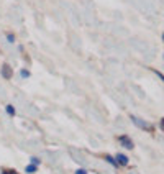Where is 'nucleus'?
<instances>
[{"mask_svg":"<svg viewBox=\"0 0 164 174\" xmlns=\"http://www.w3.org/2000/svg\"><path fill=\"white\" fill-rule=\"evenodd\" d=\"M131 120H133V123L136 125V127L143 128V130H146V132H153V125H149L148 122H144V120L138 118V117H131Z\"/></svg>","mask_w":164,"mask_h":174,"instance_id":"1","label":"nucleus"},{"mask_svg":"<svg viewBox=\"0 0 164 174\" xmlns=\"http://www.w3.org/2000/svg\"><path fill=\"white\" fill-rule=\"evenodd\" d=\"M2 74H3L5 79H10V77H12V69H10V66H8V64L2 66Z\"/></svg>","mask_w":164,"mask_h":174,"instance_id":"2","label":"nucleus"},{"mask_svg":"<svg viewBox=\"0 0 164 174\" xmlns=\"http://www.w3.org/2000/svg\"><path fill=\"white\" fill-rule=\"evenodd\" d=\"M120 141L123 143V146H125V148H128V149H131V148H133V141H131V140H130L128 136H120Z\"/></svg>","mask_w":164,"mask_h":174,"instance_id":"3","label":"nucleus"},{"mask_svg":"<svg viewBox=\"0 0 164 174\" xmlns=\"http://www.w3.org/2000/svg\"><path fill=\"white\" fill-rule=\"evenodd\" d=\"M117 163L125 166V164H128V158L125 156V154H117Z\"/></svg>","mask_w":164,"mask_h":174,"instance_id":"4","label":"nucleus"},{"mask_svg":"<svg viewBox=\"0 0 164 174\" xmlns=\"http://www.w3.org/2000/svg\"><path fill=\"white\" fill-rule=\"evenodd\" d=\"M7 113L8 115H15V109H13L12 105H7Z\"/></svg>","mask_w":164,"mask_h":174,"instance_id":"5","label":"nucleus"},{"mask_svg":"<svg viewBox=\"0 0 164 174\" xmlns=\"http://www.w3.org/2000/svg\"><path fill=\"white\" fill-rule=\"evenodd\" d=\"M36 171V166H35V164H31V166H26V172H35Z\"/></svg>","mask_w":164,"mask_h":174,"instance_id":"6","label":"nucleus"},{"mask_svg":"<svg viewBox=\"0 0 164 174\" xmlns=\"http://www.w3.org/2000/svg\"><path fill=\"white\" fill-rule=\"evenodd\" d=\"M20 74H21V77H25V79H26V77H30V72H28L26 69H23V71L20 72Z\"/></svg>","mask_w":164,"mask_h":174,"instance_id":"7","label":"nucleus"},{"mask_svg":"<svg viewBox=\"0 0 164 174\" xmlns=\"http://www.w3.org/2000/svg\"><path fill=\"white\" fill-rule=\"evenodd\" d=\"M154 72H156V74L159 76V79H161V81H164V74H161V72H159V71H156V69H154Z\"/></svg>","mask_w":164,"mask_h":174,"instance_id":"8","label":"nucleus"},{"mask_svg":"<svg viewBox=\"0 0 164 174\" xmlns=\"http://www.w3.org/2000/svg\"><path fill=\"white\" fill-rule=\"evenodd\" d=\"M107 159H108V163H112V164H117V161L112 158V156H107Z\"/></svg>","mask_w":164,"mask_h":174,"instance_id":"9","label":"nucleus"},{"mask_svg":"<svg viewBox=\"0 0 164 174\" xmlns=\"http://www.w3.org/2000/svg\"><path fill=\"white\" fill-rule=\"evenodd\" d=\"M76 174H87V171H85V169H77Z\"/></svg>","mask_w":164,"mask_h":174,"instance_id":"10","label":"nucleus"},{"mask_svg":"<svg viewBox=\"0 0 164 174\" xmlns=\"http://www.w3.org/2000/svg\"><path fill=\"white\" fill-rule=\"evenodd\" d=\"M31 163H33V164H35V166H36V164L40 163V161H38V158H31Z\"/></svg>","mask_w":164,"mask_h":174,"instance_id":"11","label":"nucleus"},{"mask_svg":"<svg viewBox=\"0 0 164 174\" xmlns=\"http://www.w3.org/2000/svg\"><path fill=\"white\" fill-rule=\"evenodd\" d=\"M161 127H162V130H164V118L161 120Z\"/></svg>","mask_w":164,"mask_h":174,"instance_id":"12","label":"nucleus"},{"mask_svg":"<svg viewBox=\"0 0 164 174\" xmlns=\"http://www.w3.org/2000/svg\"><path fill=\"white\" fill-rule=\"evenodd\" d=\"M3 174H17V172H7V171H3Z\"/></svg>","mask_w":164,"mask_h":174,"instance_id":"13","label":"nucleus"},{"mask_svg":"<svg viewBox=\"0 0 164 174\" xmlns=\"http://www.w3.org/2000/svg\"><path fill=\"white\" fill-rule=\"evenodd\" d=\"M162 40H164V33H162Z\"/></svg>","mask_w":164,"mask_h":174,"instance_id":"14","label":"nucleus"}]
</instances>
